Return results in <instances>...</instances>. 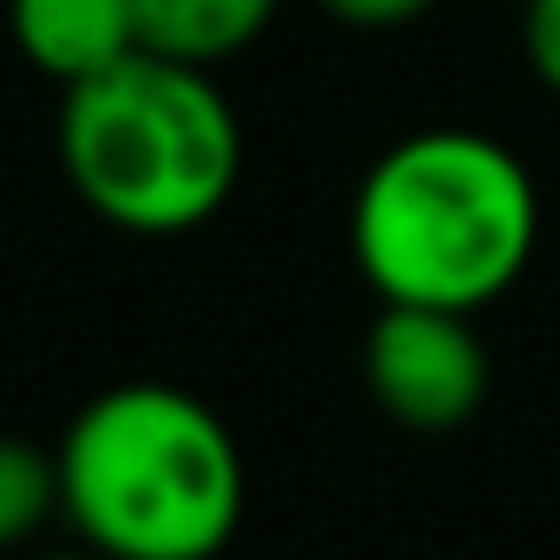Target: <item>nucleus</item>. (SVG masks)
<instances>
[{"label": "nucleus", "instance_id": "1", "mask_svg": "<svg viewBox=\"0 0 560 560\" xmlns=\"http://www.w3.org/2000/svg\"><path fill=\"white\" fill-rule=\"evenodd\" d=\"M541 189L489 131L436 125L398 138L352 196V261L385 306L482 313L528 275Z\"/></svg>", "mask_w": 560, "mask_h": 560}, {"label": "nucleus", "instance_id": "2", "mask_svg": "<svg viewBox=\"0 0 560 560\" xmlns=\"http://www.w3.org/2000/svg\"><path fill=\"white\" fill-rule=\"evenodd\" d=\"M59 515L112 560H215L248 509V463L183 385H112L59 436Z\"/></svg>", "mask_w": 560, "mask_h": 560}, {"label": "nucleus", "instance_id": "3", "mask_svg": "<svg viewBox=\"0 0 560 560\" xmlns=\"http://www.w3.org/2000/svg\"><path fill=\"white\" fill-rule=\"evenodd\" d=\"M59 163L79 202L125 235H189L242 183V125L202 66L131 52L66 85Z\"/></svg>", "mask_w": 560, "mask_h": 560}, {"label": "nucleus", "instance_id": "4", "mask_svg": "<svg viewBox=\"0 0 560 560\" xmlns=\"http://www.w3.org/2000/svg\"><path fill=\"white\" fill-rule=\"evenodd\" d=\"M365 385L378 411L405 430H463L489 398V346L476 332V313L385 306L365 332Z\"/></svg>", "mask_w": 560, "mask_h": 560}, {"label": "nucleus", "instance_id": "5", "mask_svg": "<svg viewBox=\"0 0 560 560\" xmlns=\"http://www.w3.org/2000/svg\"><path fill=\"white\" fill-rule=\"evenodd\" d=\"M7 26L20 59L59 85H85L143 52L131 0H7Z\"/></svg>", "mask_w": 560, "mask_h": 560}, {"label": "nucleus", "instance_id": "6", "mask_svg": "<svg viewBox=\"0 0 560 560\" xmlns=\"http://www.w3.org/2000/svg\"><path fill=\"white\" fill-rule=\"evenodd\" d=\"M280 0H131L138 13V46L156 59H183V66H222L235 52H248Z\"/></svg>", "mask_w": 560, "mask_h": 560}, {"label": "nucleus", "instance_id": "7", "mask_svg": "<svg viewBox=\"0 0 560 560\" xmlns=\"http://www.w3.org/2000/svg\"><path fill=\"white\" fill-rule=\"evenodd\" d=\"M59 515V456L0 430V555Z\"/></svg>", "mask_w": 560, "mask_h": 560}, {"label": "nucleus", "instance_id": "8", "mask_svg": "<svg viewBox=\"0 0 560 560\" xmlns=\"http://www.w3.org/2000/svg\"><path fill=\"white\" fill-rule=\"evenodd\" d=\"M522 52L528 72L560 98V0H522Z\"/></svg>", "mask_w": 560, "mask_h": 560}, {"label": "nucleus", "instance_id": "9", "mask_svg": "<svg viewBox=\"0 0 560 560\" xmlns=\"http://www.w3.org/2000/svg\"><path fill=\"white\" fill-rule=\"evenodd\" d=\"M339 26H365V33H385V26H411L423 13H436L443 0H319Z\"/></svg>", "mask_w": 560, "mask_h": 560}, {"label": "nucleus", "instance_id": "10", "mask_svg": "<svg viewBox=\"0 0 560 560\" xmlns=\"http://www.w3.org/2000/svg\"><path fill=\"white\" fill-rule=\"evenodd\" d=\"M46 560H112V555H98V548H85V541H79V548H66V555H46Z\"/></svg>", "mask_w": 560, "mask_h": 560}]
</instances>
